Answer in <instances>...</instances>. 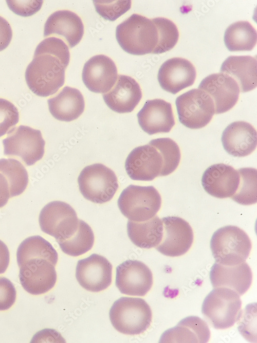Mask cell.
Masks as SVG:
<instances>
[{"label": "cell", "instance_id": "obj_31", "mask_svg": "<svg viewBox=\"0 0 257 343\" xmlns=\"http://www.w3.org/2000/svg\"><path fill=\"white\" fill-rule=\"evenodd\" d=\"M65 254L77 257L89 251L94 243V235L90 227L84 221L79 220L76 231L68 239L58 242Z\"/></svg>", "mask_w": 257, "mask_h": 343}, {"label": "cell", "instance_id": "obj_7", "mask_svg": "<svg viewBox=\"0 0 257 343\" xmlns=\"http://www.w3.org/2000/svg\"><path fill=\"white\" fill-rule=\"evenodd\" d=\"M78 183L84 197L97 204L110 201L118 188L115 173L102 164L84 168L78 176Z\"/></svg>", "mask_w": 257, "mask_h": 343}, {"label": "cell", "instance_id": "obj_15", "mask_svg": "<svg viewBox=\"0 0 257 343\" xmlns=\"http://www.w3.org/2000/svg\"><path fill=\"white\" fill-rule=\"evenodd\" d=\"M163 167L160 153L153 146L145 145L134 148L128 155L125 169L133 180L150 181L160 176Z\"/></svg>", "mask_w": 257, "mask_h": 343}, {"label": "cell", "instance_id": "obj_20", "mask_svg": "<svg viewBox=\"0 0 257 343\" xmlns=\"http://www.w3.org/2000/svg\"><path fill=\"white\" fill-rule=\"evenodd\" d=\"M239 182L238 171L224 164L210 166L201 177V184L206 192L219 198L231 197L236 192Z\"/></svg>", "mask_w": 257, "mask_h": 343}, {"label": "cell", "instance_id": "obj_32", "mask_svg": "<svg viewBox=\"0 0 257 343\" xmlns=\"http://www.w3.org/2000/svg\"><path fill=\"white\" fill-rule=\"evenodd\" d=\"M0 172L8 180L10 197L21 194L28 183L27 171L23 165L14 159H0Z\"/></svg>", "mask_w": 257, "mask_h": 343}, {"label": "cell", "instance_id": "obj_40", "mask_svg": "<svg viewBox=\"0 0 257 343\" xmlns=\"http://www.w3.org/2000/svg\"><path fill=\"white\" fill-rule=\"evenodd\" d=\"M16 295L13 283L8 279L0 277V311L11 308L15 302Z\"/></svg>", "mask_w": 257, "mask_h": 343}, {"label": "cell", "instance_id": "obj_38", "mask_svg": "<svg viewBox=\"0 0 257 343\" xmlns=\"http://www.w3.org/2000/svg\"><path fill=\"white\" fill-rule=\"evenodd\" d=\"M19 120L17 107L9 101L0 98V137L9 133Z\"/></svg>", "mask_w": 257, "mask_h": 343}, {"label": "cell", "instance_id": "obj_1", "mask_svg": "<svg viewBox=\"0 0 257 343\" xmlns=\"http://www.w3.org/2000/svg\"><path fill=\"white\" fill-rule=\"evenodd\" d=\"M116 38L122 49L133 55L152 53L158 42L154 22L137 14H133L117 26Z\"/></svg>", "mask_w": 257, "mask_h": 343}, {"label": "cell", "instance_id": "obj_6", "mask_svg": "<svg viewBox=\"0 0 257 343\" xmlns=\"http://www.w3.org/2000/svg\"><path fill=\"white\" fill-rule=\"evenodd\" d=\"M117 204L130 221L143 222L155 216L161 207V198L153 186L131 185L122 191Z\"/></svg>", "mask_w": 257, "mask_h": 343}, {"label": "cell", "instance_id": "obj_2", "mask_svg": "<svg viewBox=\"0 0 257 343\" xmlns=\"http://www.w3.org/2000/svg\"><path fill=\"white\" fill-rule=\"evenodd\" d=\"M65 68L60 61L49 54L34 56L25 71L29 89L36 95L47 97L55 94L64 84Z\"/></svg>", "mask_w": 257, "mask_h": 343}, {"label": "cell", "instance_id": "obj_4", "mask_svg": "<svg viewBox=\"0 0 257 343\" xmlns=\"http://www.w3.org/2000/svg\"><path fill=\"white\" fill-rule=\"evenodd\" d=\"M210 248L215 262L234 265L245 262L250 254L251 243L244 230L235 226L227 225L213 233Z\"/></svg>", "mask_w": 257, "mask_h": 343}, {"label": "cell", "instance_id": "obj_33", "mask_svg": "<svg viewBox=\"0 0 257 343\" xmlns=\"http://www.w3.org/2000/svg\"><path fill=\"white\" fill-rule=\"evenodd\" d=\"M240 182L237 189L231 198L235 202L243 205L256 203L257 172L252 168H243L237 170Z\"/></svg>", "mask_w": 257, "mask_h": 343}, {"label": "cell", "instance_id": "obj_23", "mask_svg": "<svg viewBox=\"0 0 257 343\" xmlns=\"http://www.w3.org/2000/svg\"><path fill=\"white\" fill-rule=\"evenodd\" d=\"M142 92L137 81L133 78L120 75L114 87L103 95V100L112 111L118 113L133 111L140 101Z\"/></svg>", "mask_w": 257, "mask_h": 343}, {"label": "cell", "instance_id": "obj_9", "mask_svg": "<svg viewBox=\"0 0 257 343\" xmlns=\"http://www.w3.org/2000/svg\"><path fill=\"white\" fill-rule=\"evenodd\" d=\"M8 133L3 140L5 155L19 156L27 166L42 158L45 142L40 130L21 125Z\"/></svg>", "mask_w": 257, "mask_h": 343}, {"label": "cell", "instance_id": "obj_43", "mask_svg": "<svg viewBox=\"0 0 257 343\" xmlns=\"http://www.w3.org/2000/svg\"><path fill=\"white\" fill-rule=\"evenodd\" d=\"M10 197L9 183L6 177L0 172V208L7 204Z\"/></svg>", "mask_w": 257, "mask_h": 343}, {"label": "cell", "instance_id": "obj_44", "mask_svg": "<svg viewBox=\"0 0 257 343\" xmlns=\"http://www.w3.org/2000/svg\"><path fill=\"white\" fill-rule=\"evenodd\" d=\"M10 260V255L6 245L0 240V274L7 269Z\"/></svg>", "mask_w": 257, "mask_h": 343}, {"label": "cell", "instance_id": "obj_16", "mask_svg": "<svg viewBox=\"0 0 257 343\" xmlns=\"http://www.w3.org/2000/svg\"><path fill=\"white\" fill-rule=\"evenodd\" d=\"M198 89L205 91L212 98L216 114L232 109L237 101L240 91L235 80L222 73L207 76L200 83Z\"/></svg>", "mask_w": 257, "mask_h": 343}, {"label": "cell", "instance_id": "obj_22", "mask_svg": "<svg viewBox=\"0 0 257 343\" xmlns=\"http://www.w3.org/2000/svg\"><path fill=\"white\" fill-rule=\"evenodd\" d=\"M222 142L225 151L235 157L251 154L256 147V132L252 125L243 121L233 122L224 130Z\"/></svg>", "mask_w": 257, "mask_h": 343}, {"label": "cell", "instance_id": "obj_21", "mask_svg": "<svg viewBox=\"0 0 257 343\" xmlns=\"http://www.w3.org/2000/svg\"><path fill=\"white\" fill-rule=\"evenodd\" d=\"M252 273L244 262L234 265H224L215 262L210 271V279L214 288L231 289L239 295L244 294L252 282Z\"/></svg>", "mask_w": 257, "mask_h": 343}, {"label": "cell", "instance_id": "obj_24", "mask_svg": "<svg viewBox=\"0 0 257 343\" xmlns=\"http://www.w3.org/2000/svg\"><path fill=\"white\" fill-rule=\"evenodd\" d=\"M84 34V26L80 17L69 10H59L52 13L44 25V36L58 35L62 37L68 46L72 48L81 41Z\"/></svg>", "mask_w": 257, "mask_h": 343}, {"label": "cell", "instance_id": "obj_11", "mask_svg": "<svg viewBox=\"0 0 257 343\" xmlns=\"http://www.w3.org/2000/svg\"><path fill=\"white\" fill-rule=\"evenodd\" d=\"M162 240L155 247L161 254L178 257L186 253L193 241V232L190 224L183 219L175 216L164 217Z\"/></svg>", "mask_w": 257, "mask_h": 343}, {"label": "cell", "instance_id": "obj_42", "mask_svg": "<svg viewBox=\"0 0 257 343\" xmlns=\"http://www.w3.org/2000/svg\"><path fill=\"white\" fill-rule=\"evenodd\" d=\"M12 37V31L9 23L0 16V51L7 47Z\"/></svg>", "mask_w": 257, "mask_h": 343}, {"label": "cell", "instance_id": "obj_29", "mask_svg": "<svg viewBox=\"0 0 257 343\" xmlns=\"http://www.w3.org/2000/svg\"><path fill=\"white\" fill-rule=\"evenodd\" d=\"M256 32L247 21H238L229 25L225 30L224 41L230 51H249L256 43Z\"/></svg>", "mask_w": 257, "mask_h": 343}, {"label": "cell", "instance_id": "obj_19", "mask_svg": "<svg viewBox=\"0 0 257 343\" xmlns=\"http://www.w3.org/2000/svg\"><path fill=\"white\" fill-rule=\"evenodd\" d=\"M137 116L140 128L149 135L169 132L175 125L171 103L160 99L146 100Z\"/></svg>", "mask_w": 257, "mask_h": 343}, {"label": "cell", "instance_id": "obj_18", "mask_svg": "<svg viewBox=\"0 0 257 343\" xmlns=\"http://www.w3.org/2000/svg\"><path fill=\"white\" fill-rule=\"evenodd\" d=\"M194 65L182 58H172L165 61L160 67L157 79L161 88L175 94L191 86L196 78Z\"/></svg>", "mask_w": 257, "mask_h": 343}, {"label": "cell", "instance_id": "obj_28", "mask_svg": "<svg viewBox=\"0 0 257 343\" xmlns=\"http://www.w3.org/2000/svg\"><path fill=\"white\" fill-rule=\"evenodd\" d=\"M127 235L132 242L138 247L149 249L160 243L163 234V224L157 216L143 222L128 220Z\"/></svg>", "mask_w": 257, "mask_h": 343}, {"label": "cell", "instance_id": "obj_41", "mask_svg": "<svg viewBox=\"0 0 257 343\" xmlns=\"http://www.w3.org/2000/svg\"><path fill=\"white\" fill-rule=\"evenodd\" d=\"M31 342H65V339L57 331L52 329H43L35 333Z\"/></svg>", "mask_w": 257, "mask_h": 343}, {"label": "cell", "instance_id": "obj_5", "mask_svg": "<svg viewBox=\"0 0 257 343\" xmlns=\"http://www.w3.org/2000/svg\"><path fill=\"white\" fill-rule=\"evenodd\" d=\"M240 295L233 290L215 287L205 298L201 312L210 324L216 329L230 328L242 315Z\"/></svg>", "mask_w": 257, "mask_h": 343}, {"label": "cell", "instance_id": "obj_39", "mask_svg": "<svg viewBox=\"0 0 257 343\" xmlns=\"http://www.w3.org/2000/svg\"><path fill=\"white\" fill-rule=\"evenodd\" d=\"M9 8L16 15L28 17L38 12L43 1H6Z\"/></svg>", "mask_w": 257, "mask_h": 343}, {"label": "cell", "instance_id": "obj_12", "mask_svg": "<svg viewBox=\"0 0 257 343\" xmlns=\"http://www.w3.org/2000/svg\"><path fill=\"white\" fill-rule=\"evenodd\" d=\"M19 267L21 284L32 295L44 294L52 289L56 283L54 265L46 259H31L23 262Z\"/></svg>", "mask_w": 257, "mask_h": 343}, {"label": "cell", "instance_id": "obj_27", "mask_svg": "<svg viewBox=\"0 0 257 343\" xmlns=\"http://www.w3.org/2000/svg\"><path fill=\"white\" fill-rule=\"evenodd\" d=\"M256 60L250 56H229L222 63L220 71L237 83L241 92H247L257 84Z\"/></svg>", "mask_w": 257, "mask_h": 343}, {"label": "cell", "instance_id": "obj_14", "mask_svg": "<svg viewBox=\"0 0 257 343\" xmlns=\"http://www.w3.org/2000/svg\"><path fill=\"white\" fill-rule=\"evenodd\" d=\"M76 277L79 284L87 291H102L112 282V265L104 257L93 254L78 261Z\"/></svg>", "mask_w": 257, "mask_h": 343}, {"label": "cell", "instance_id": "obj_35", "mask_svg": "<svg viewBox=\"0 0 257 343\" xmlns=\"http://www.w3.org/2000/svg\"><path fill=\"white\" fill-rule=\"evenodd\" d=\"M152 20L158 33L157 44L152 53L159 54L171 50L177 43L179 37L176 26L172 21L164 17H156Z\"/></svg>", "mask_w": 257, "mask_h": 343}, {"label": "cell", "instance_id": "obj_36", "mask_svg": "<svg viewBox=\"0 0 257 343\" xmlns=\"http://www.w3.org/2000/svg\"><path fill=\"white\" fill-rule=\"evenodd\" d=\"M41 54H49L54 56L60 61L65 68L69 64V49L61 39L49 37L41 42L36 47L34 56Z\"/></svg>", "mask_w": 257, "mask_h": 343}, {"label": "cell", "instance_id": "obj_34", "mask_svg": "<svg viewBox=\"0 0 257 343\" xmlns=\"http://www.w3.org/2000/svg\"><path fill=\"white\" fill-rule=\"evenodd\" d=\"M149 144L154 147L160 153L163 159V167L160 176H166L174 172L180 160L178 146L169 138H160L151 140Z\"/></svg>", "mask_w": 257, "mask_h": 343}, {"label": "cell", "instance_id": "obj_10", "mask_svg": "<svg viewBox=\"0 0 257 343\" xmlns=\"http://www.w3.org/2000/svg\"><path fill=\"white\" fill-rule=\"evenodd\" d=\"M77 213L67 203L52 201L46 205L40 212L39 222L41 230L53 237L58 242L70 237L79 225Z\"/></svg>", "mask_w": 257, "mask_h": 343}, {"label": "cell", "instance_id": "obj_8", "mask_svg": "<svg viewBox=\"0 0 257 343\" xmlns=\"http://www.w3.org/2000/svg\"><path fill=\"white\" fill-rule=\"evenodd\" d=\"M175 104L179 122L191 129L205 127L215 113L212 98L198 88L192 89L179 96Z\"/></svg>", "mask_w": 257, "mask_h": 343}, {"label": "cell", "instance_id": "obj_17", "mask_svg": "<svg viewBox=\"0 0 257 343\" xmlns=\"http://www.w3.org/2000/svg\"><path fill=\"white\" fill-rule=\"evenodd\" d=\"M118 78L114 61L103 55L95 56L84 64L82 81L86 87L95 93H106L112 88Z\"/></svg>", "mask_w": 257, "mask_h": 343}, {"label": "cell", "instance_id": "obj_13", "mask_svg": "<svg viewBox=\"0 0 257 343\" xmlns=\"http://www.w3.org/2000/svg\"><path fill=\"white\" fill-rule=\"evenodd\" d=\"M152 284L151 270L140 261L127 260L116 267L115 284L122 294L143 296L150 290Z\"/></svg>", "mask_w": 257, "mask_h": 343}, {"label": "cell", "instance_id": "obj_25", "mask_svg": "<svg viewBox=\"0 0 257 343\" xmlns=\"http://www.w3.org/2000/svg\"><path fill=\"white\" fill-rule=\"evenodd\" d=\"M210 336L207 323L199 317L190 316L165 331L159 342L205 343L208 341Z\"/></svg>", "mask_w": 257, "mask_h": 343}, {"label": "cell", "instance_id": "obj_3", "mask_svg": "<svg viewBox=\"0 0 257 343\" xmlns=\"http://www.w3.org/2000/svg\"><path fill=\"white\" fill-rule=\"evenodd\" d=\"M109 316L114 328L127 335H137L144 332L150 326L151 309L143 299L122 297L111 306Z\"/></svg>", "mask_w": 257, "mask_h": 343}, {"label": "cell", "instance_id": "obj_26", "mask_svg": "<svg viewBox=\"0 0 257 343\" xmlns=\"http://www.w3.org/2000/svg\"><path fill=\"white\" fill-rule=\"evenodd\" d=\"M52 116L57 120L69 122L83 112L85 102L81 92L75 88L64 87L55 97L47 100Z\"/></svg>", "mask_w": 257, "mask_h": 343}, {"label": "cell", "instance_id": "obj_37", "mask_svg": "<svg viewBox=\"0 0 257 343\" xmlns=\"http://www.w3.org/2000/svg\"><path fill=\"white\" fill-rule=\"evenodd\" d=\"M97 12L103 19L114 21L131 8V1H93Z\"/></svg>", "mask_w": 257, "mask_h": 343}, {"label": "cell", "instance_id": "obj_30", "mask_svg": "<svg viewBox=\"0 0 257 343\" xmlns=\"http://www.w3.org/2000/svg\"><path fill=\"white\" fill-rule=\"evenodd\" d=\"M19 266L26 261L33 258H42L51 262L54 266L58 262V253L47 240L40 236L25 239L19 245L16 252Z\"/></svg>", "mask_w": 257, "mask_h": 343}]
</instances>
